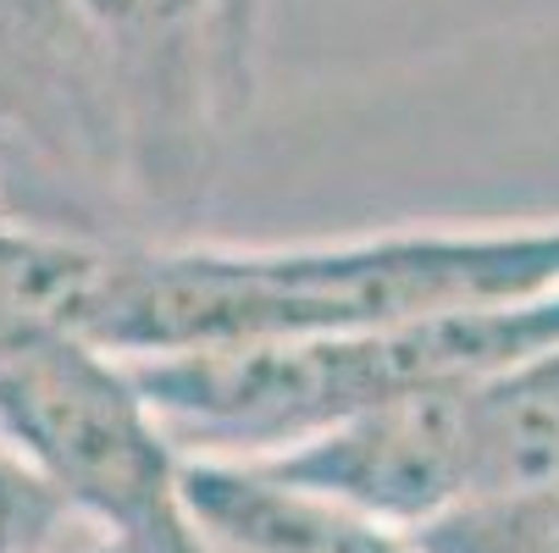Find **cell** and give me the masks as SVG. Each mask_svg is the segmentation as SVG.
I'll use <instances>...</instances> for the list:
<instances>
[{"label": "cell", "instance_id": "obj_10", "mask_svg": "<svg viewBox=\"0 0 559 553\" xmlns=\"http://www.w3.org/2000/svg\"><path fill=\"white\" fill-rule=\"evenodd\" d=\"M84 542L95 537L28 477L23 459L0 448V553H78Z\"/></svg>", "mask_w": 559, "mask_h": 553}, {"label": "cell", "instance_id": "obj_7", "mask_svg": "<svg viewBox=\"0 0 559 553\" xmlns=\"http://www.w3.org/2000/svg\"><path fill=\"white\" fill-rule=\"evenodd\" d=\"M183 509L200 553H421L405 531L272 482L238 459H189Z\"/></svg>", "mask_w": 559, "mask_h": 553}, {"label": "cell", "instance_id": "obj_8", "mask_svg": "<svg viewBox=\"0 0 559 553\" xmlns=\"http://www.w3.org/2000/svg\"><path fill=\"white\" fill-rule=\"evenodd\" d=\"M465 504L559 488V344L465 393Z\"/></svg>", "mask_w": 559, "mask_h": 553}, {"label": "cell", "instance_id": "obj_5", "mask_svg": "<svg viewBox=\"0 0 559 553\" xmlns=\"http://www.w3.org/2000/svg\"><path fill=\"white\" fill-rule=\"evenodd\" d=\"M95 39L128 155V189L150 244L189 239L211 205L227 106L216 72L222 0H67Z\"/></svg>", "mask_w": 559, "mask_h": 553}, {"label": "cell", "instance_id": "obj_11", "mask_svg": "<svg viewBox=\"0 0 559 553\" xmlns=\"http://www.w3.org/2000/svg\"><path fill=\"white\" fill-rule=\"evenodd\" d=\"M266 23H272V0H222V23H216V72H222L227 122H238V117L255 106L261 61H266Z\"/></svg>", "mask_w": 559, "mask_h": 553}, {"label": "cell", "instance_id": "obj_9", "mask_svg": "<svg viewBox=\"0 0 559 553\" xmlns=\"http://www.w3.org/2000/svg\"><path fill=\"white\" fill-rule=\"evenodd\" d=\"M106 250L45 239V232L0 221V327L17 322H61L72 327V310L84 299Z\"/></svg>", "mask_w": 559, "mask_h": 553}, {"label": "cell", "instance_id": "obj_3", "mask_svg": "<svg viewBox=\"0 0 559 553\" xmlns=\"http://www.w3.org/2000/svg\"><path fill=\"white\" fill-rule=\"evenodd\" d=\"M0 448L117 553H200L183 448L128 360L61 322L0 327Z\"/></svg>", "mask_w": 559, "mask_h": 553}, {"label": "cell", "instance_id": "obj_4", "mask_svg": "<svg viewBox=\"0 0 559 553\" xmlns=\"http://www.w3.org/2000/svg\"><path fill=\"white\" fill-rule=\"evenodd\" d=\"M0 221L144 244L111 77L67 0H0Z\"/></svg>", "mask_w": 559, "mask_h": 553}, {"label": "cell", "instance_id": "obj_1", "mask_svg": "<svg viewBox=\"0 0 559 553\" xmlns=\"http://www.w3.org/2000/svg\"><path fill=\"white\" fill-rule=\"evenodd\" d=\"M559 293V216L399 221L294 244H122L106 250L72 333L117 360L349 338L504 310Z\"/></svg>", "mask_w": 559, "mask_h": 553}, {"label": "cell", "instance_id": "obj_6", "mask_svg": "<svg viewBox=\"0 0 559 553\" xmlns=\"http://www.w3.org/2000/svg\"><path fill=\"white\" fill-rule=\"evenodd\" d=\"M471 393V387H465ZM465 393H421L360 410L283 454L238 459L266 470L272 482L316 493L349 515H366L388 531H427L454 515L471 493L465 459Z\"/></svg>", "mask_w": 559, "mask_h": 553}, {"label": "cell", "instance_id": "obj_2", "mask_svg": "<svg viewBox=\"0 0 559 553\" xmlns=\"http://www.w3.org/2000/svg\"><path fill=\"white\" fill-rule=\"evenodd\" d=\"M554 344L559 293L349 338L128 360V371L183 459H266L360 410L483 387Z\"/></svg>", "mask_w": 559, "mask_h": 553}]
</instances>
